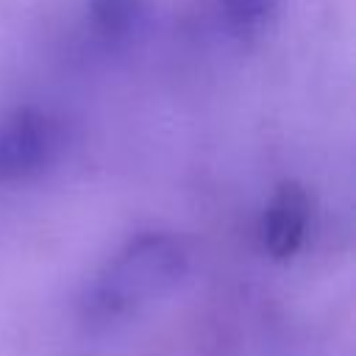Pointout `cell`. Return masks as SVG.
Listing matches in <instances>:
<instances>
[{
  "label": "cell",
  "instance_id": "cell-1",
  "mask_svg": "<svg viewBox=\"0 0 356 356\" xmlns=\"http://www.w3.org/2000/svg\"><path fill=\"white\" fill-rule=\"evenodd\" d=\"M181 270L184 253L178 242L164 234H142L131 239L128 248L108 264V273L95 292V306L106 314L128 309L131 303L167 289Z\"/></svg>",
  "mask_w": 356,
  "mask_h": 356
},
{
  "label": "cell",
  "instance_id": "cell-2",
  "mask_svg": "<svg viewBox=\"0 0 356 356\" xmlns=\"http://www.w3.org/2000/svg\"><path fill=\"white\" fill-rule=\"evenodd\" d=\"M58 150V128L50 117L22 108L0 125V181L39 172Z\"/></svg>",
  "mask_w": 356,
  "mask_h": 356
},
{
  "label": "cell",
  "instance_id": "cell-3",
  "mask_svg": "<svg viewBox=\"0 0 356 356\" xmlns=\"http://www.w3.org/2000/svg\"><path fill=\"white\" fill-rule=\"evenodd\" d=\"M309 211H312V203L306 189L298 184H284L273 195L261 217V242L267 253H273L275 259H286L298 253L306 236Z\"/></svg>",
  "mask_w": 356,
  "mask_h": 356
},
{
  "label": "cell",
  "instance_id": "cell-4",
  "mask_svg": "<svg viewBox=\"0 0 356 356\" xmlns=\"http://www.w3.org/2000/svg\"><path fill=\"white\" fill-rule=\"evenodd\" d=\"M89 11L103 33H125L136 22L142 0H89Z\"/></svg>",
  "mask_w": 356,
  "mask_h": 356
},
{
  "label": "cell",
  "instance_id": "cell-5",
  "mask_svg": "<svg viewBox=\"0 0 356 356\" xmlns=\"http://www.w3.org/2000/svg\"><path fill=\"white\" fill-rule=\"evenodd\" d=\"M220 3L228 22L236 28H253L264 22L275 8V0H220Z\"/></svg>",
  "mask_w": 356,
  "mask_h": 356
}]
</instances>
